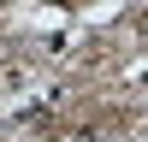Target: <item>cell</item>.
<instances>
[{"label": "cell", "mask_w": 148, "mask_h": 142, "mask_svg": "<svg viewBox=\"0 0 148 142\" xmlns=\"http://www.w3.org/2000/svg\"><path fill=\"white\" fill-rule=\"evenodd\" d=\"M142 42H148V24H142Z\"/></svg>", "instance_id": "obj_1"}]
</instances>
